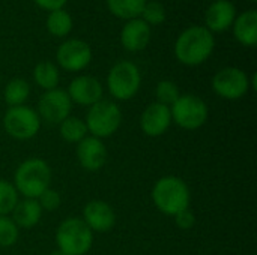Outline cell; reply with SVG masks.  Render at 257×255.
Returning <instances> with one entry per match:
<instances>
[{
    "label": "cell",
    "mask_w": 257,
    "mask_h": 255,
    "mask_svg": "<svg viewBox=\"0 0 257 255\" xmlns=\"http://www.w3.org/2000/svg\"><path fill=\"white\" fill-rule=\"evenodd\" d=\"M151 198L158 212L167 216H175L181 210L190 209L191 191L182 177L169 174L160 177L154 183Z\"/></svg>",
    "instance_id": "6da1fadb"
},
{
    "label": "cell",
    "mask_w": 257,
    "mask_h": 255,
    "mask_svg": "<svg viewBox=\"0 0 257 255\" xmlns=\"http://www.w3.org/2000/svg\"><path fill=\"white\" fill-rule=\"evenodd\" d=\"M215 47L212 32L203 26H193L185 29L176 39L175 56L187 66L202 65L209 59Z\"/></svg>",
    "instance_id": "7a4b0ae2"
},
{
    "label": "cell",
    "mask_w": 257,
    "mask_h": 255,
    "mask_svg": "<svg viewBox=\"0 0 257 255\" xmlns=\"http://www.w3.org/2000/svg\"><path fill=\"white\" fill-rule=\"evenodd\" d=\"M53 171L47 161L41 158H27L14 173V186L18 195L36 200L45 189L50 188Z\"/></svg>",
    "instance_id": "3957f363"
},
{
    "label": "cell",
    "mask_w": 257,
    "mask_h": 255,
    "mask_svg": "<svg viewBox=\"0 0 257 255\" xmlns=\"http://www.w3.org/2000/svg\"><path fill=\"white\" fill-rule=\"evenodd\" d=\"M57 249L65 255H86L93 245V233L81 218L63 219L54 234Z\"/></svg>",
    "instance_id": "277c9868"
},
{
    "label": "cell",
    "mask_w": 257,
    "mask_h": 255,
    "mask_svg": "<svg viewBox=\"0 0 257 255\" xmlns=\"http://www.w3.org/2000/svg\"><path fill=\"white\" fill-rule=\"evenodd\" d=\"M123 120L120 107L110 99H101L99 102L89 107L84 123L87 132L99 140L114 135Z\"/></svg>",
    "instance_id": "5b68a950"
},
{
    "label": "cell",
    "mask_w": 257,
    "mask_h": 255,
    "mask_svg": "<svg viewBox=\"0 0 257 255\" xmlns=\"http://www.w3.org/2000/svg\"><path fill=\"white\" fill-rule=\"evenodd\" d=\"M172 123L185 131H196L205 126L209 119L208 104L197 95H181L170 105Z\"/></svg>",
    "instance_id": "8992f818"
},
{
    "label": "cell",
    "mask_w": 257,
    "mask_h": 255,
    "mask_svg": "<svg viewBox=\"0 0 257 255\" xmlns=\"http://www.w3.org/2000/svg\"><path fill=\"white\" fill-rule=\"evenodd\" d=\"M142 86V74L136 63L120 60L111 66L107 75V89L116 101H130Z\"/></svg>",
    "instance_id": "52a82bcc"
},
{
    "label": "cell",
    "mask_w": 257,
    "mask_h": 255,
    "mask_svg": "<svg viewBox=\"0 0 257 255\" xmlns=\"http://www.w3.org/2000/svg\"><path fill=\"white\" fill-rule=\"evenodd\" d=\"M3 129L11 138L17 141H27L38 135L41 129V119L32 107H9L3 116Z\"/></svg>",
    "instance_id": "ba28073f"
},
{
    "label": "cell",
    "mask_w": 257,
    "mask_h": 255,
    "mask_svg": "<svg viewBox=\"0 0 257 255\" xmlns=\"http://www.w3.org/2000/svg\"><path fill=\"white\" fill-rule=\"evenodd\" d=\"M250 89V77L239 68H223L212 78V90L215 95L227 101H238L244 98Z\"/></svg>",
    "instance_id": "9c48e42d"
},
{
    "label": "cell",
    "mask_w": 257,
    "mask_h": 255,
    "mask_svg": "<svg viewBox=\"0 0 257 255\" xmlns=\"http://www.w3.org/2000/svg\"><path fill=\"white\" fill-rule=\"evenodd\" d=\"M72 102L63 89H53L47 90L41 95L38 101L36 113L41 120L50 125H60L66 117L71 116Z\"/></svg>",
    "instance_id": "30bf717a"
},
{
    "label": "cell",
    "mask_w": 257,
    "mask_h": 255,
    "mask_svg": "<svg viewBox=\"0 0 257 255\" xmlns=\"http://www.w3.org/2000/svg\"><path fill=\"white\" fill-rule=\"evenodd\" d=\"M57 63L69 72H78L89 66L92 60V50L87 42L81 39H68L57 48Z\"/></svg>",
    "instance_id": "8fae6325"
},
{
    "label": "cell",
    "mask_w": 257,
    "mask_h": 255,
    "mask_svg": "<svg viewBox=\"0 0 257 255\" xmlns=\"http://www.w3.org/2000/svg\"><path fill=\"white\" fill-rule=\"evenodd\" d=\"M75 156L80 167L89 173H96L104 168L108 159V150L102 140L87 135L83 138L75 149Z\"/></svg>",
    "instance_id": "7c38bea8"
},
{
    "label": "cell",
    "mask_w": 257,
    "mask_h": 255,
    "mask_svg": "<svg viewBox=\"0 0 257 255\" xmlns=\"http://www.w3.org/2000/svg\"><path fill=\"white\" fill-rule=\"evenodd\" d=\"M140 129L149 138H158L164 135L172 126L170 107L160 102L149 104L140 116Z\"/></svg>",
    "instance_id": "4fadbf2b"
},
{
    "label": "cell",
    "mask_w": 257,
    "mask_h": 255,
    "mask_svg": "<svg viewBox=\"0 0 257 255\" xmlns=\"http://www.w3.org/2000/svg\"><path fill=\"white\" fill-rule=\"evenodd\" d=\"M66 93L72 104L81 107H92L93 104L102 99L104 89L98 78L92 75H78L69 83Z\"/></svg>",
    "instance_id": "5bb4252c"
},
{
    "label": "cell",
    "mask_w": 257,
    "mask_h": 255,
    "mask_svg": "<svg viewBox=\"0 0 257 255\" xmlns=\"http://www.w3.org/2000/svg\"><path fill=\"white\" fill-rule=\"evenodd\" d=\"M81 219L92 233H108L116 225V213L104 200H90L86 203Z\"/></svg>",
    "instance_id": "9a60e30c"
},
{
    "label": "cell",
    "mask_w": 257,
    "mask_h": 255,
    "mask_svg": "<svg viewBox=\"0 0 257 255\" xmlns=\"http://www.w3.org/2000/svg\"><path fill=\"white\" fill-rule=\"evenodd\" d=\"M149 41L151 26L140 18L130 20L120 32V42L128 51H142L148 47Z\"/></svg>",
    "instance_id": "2e32d148"
},
{
    "label": "cell",
    "mask_w": 257,
    "mask_h": 255,
    "mask_svg": "<svg viewBox=\"0 0 257 255\" xmlns=\"http://www.w3.org/2000/svg\"><path fill=\"white\" fill-rule=\"evenodd\" d=\"M236 9L229 0H215L206 11V29L209 32H224L235 21Z\"/></svg>",
    "instance_id": "e0dca14e"
},
{
    "label": "cell",
    "mask_w": 257,
    "mask_h": 255,
    "mask_svg": "<svg viewBox=\"0 0 257 255\" xmlns=\"http://www.w3.org/2000/svg\"><path fill=\"white\" fill-rule=\"evenodd\" d=\"M11 218L17 224L18 228L30 230L39 224V221L42 218V209H41L38 200L23 198L17 203L15 209L11 213Z\"/></svg>",
    "instance_id": "ac0fdd59"
},
{
    "label": "cell",
    "mask_w": 257,
    "mask_h": 255,
    "mask_svg": "<svg viewBox=\"0 0 257 255\" xmlns=\"http://www.w3.org/2000/svg\"><path fill=\"white\" fill-rule=\"evenodd\" d=\"M235 38L245 47L257 44V12L254 9L245 11L233 21Z\"/></svg>",
    "instance_id": "d6986e66"
},
{
    "label": "cell",
    "mask_w": 257,
    "mask_h": 255,
    "mask_svg": "<svg viewBox=\"0 0 257 255\" xmlns=\"http://www.w3.org/2000/svg\"><path fill=\"white\" fill-rule=\"evenodd\" d=\"M33 80L41 89H44L47 92V90H53L59 86L60 74H59V69L54 63L45 60V62H39L35 66Z\"/></svg>",
    "instance_id": "ffe728a7"
},
{
    "label": "cell",
    "mask_w": 257,
    "mask_h": 255,
    "mask_svg": "<svg viewBox=\"0 0 257 255\" xmlns=\"http://www.w3.org/2000/svg\"><path fill=\"white\" fill-rule=\"evenodd\" d=\"M59 134H60V138L65 140L66 143L78 144L83 138L87 137L89 132H87L84 120L75 116H69L59 125Z\"/></svg>",
    "instance_id": "44dd1931"
},
{
    "label": "cell",
    "mask_w": 257,
    "mask_h": 255,
    "mask_svg": "<svg viewBox=\"0 0 257 255\" xmlns=\"http://www.w3.org/2000/svg\"><path fill=\"white\" fill-rule=\"evenodd\" d=\"M29 95H30V86L24 78H12L11 81H8L3 90L5 102L9 107L24 105Z\"/></svg>",
    "instance_id": "7402d4cb"
},
{
    "label": "cell",
    "mask_w": 257,
    "mask_h": 255,
    "mask_svg": "<svg viewBox=\"0 0 257 255\" xmlns=\"http://www.w3.org/2000/svg\"><path fill=\"white\" fill-rule=\"evenodd\" d=\"M148 0H107V6L111 14H114L119 18L125 20H134L142 15V11L145 8Z\"/></svg>",
    "instance_id": "603a6c76"
},
{
    "label": "cell",
    "mask_w": 257,
    "mask_h": 255,
    "mask_svg": "<svg viewBox=\"0 0 257 255\" xmlns=\"http://www.w3.org/2000/svg\"><path fill=\"white\" fill-rule=\"evenodd\" d=\"M47 29L53 36L63 38L72 29V18L63 9L53 11V12H50L48 18H47Z\"/></svg>",
    "instance_id": "cb8c5ba5"
},
{
    "label": "cell",
    "mask_w": 257,
    "mask_h": 255,
    "mask_svg": "<svg viewBox=\"0 0 257 255\" xmlns=\"http://www.w3.org/2000/svg\"><path fill=\"white\" fill-rule=\"evenodd\" d=\"M20 201V195L12 182L0 179V216H9Z\"/></svg>",
    "instance_id": "d4e9b609"
},
{
    "label": "cell",
    "mask_w": 257,
    "mask_h": 255,
    "mask_svg": "<svg viewBox=\"0 0 257 255\" xmlns=\"http://www.w3.org/2000/svg\"><path fill=\"white\" fill-rule=\"evenodd\" d=\"M20 239V228L11 216H0V248H11Z\"/></svg>",
    "instance_id": "484cf974"
},
{
    "label": "cell",
    "mask_w": 257,
    "mask_h": 255,
    "mask_svg": "<svg viewBox=\"0 0 257 255\" xmlns=\"http://www.w3.org/2000/svg\"><path fill=\"white\" fill-rule=\"evenodd\" d=\"M179 96H181L179 87L170 80H163L155 87V98H157L155 102H160L163 105L170 107Z\"/></svg>",
    "instance_id": "4316f807"
},
{
    "label": "cell",
    "mask_w": 257,
    "mask_h": 255,
    "mask_svg": "<svg viewBox=\"0 0 257 255\" xmlns=\"http://www.w3.org/2000/svg\"><path fill=\"white\" fill-rule=\"evenodd\" d=\"M143 21L151 24H161L166 20V9L160 2H146L142 11Z\"/></svg>",
    "instance_id": "83f0119b"
},
{
    "label": "cell",
    "mask_w": 257,
    "mask_h": 255,
    "mask_svg": "<svg viewBox=\"0 0 257 255\" xmlns=\"http://www.w3.org/2000/svg\"><path fill=\"white\" fill-rule=\"evenodd\" d=\"M38 203L42 209V212H54L60 207L62 204V197H60V192L57 189H53V188H48L45 189L38 198Z\"/></svg>",
    "instance_id": "f1b7e54d"
},
{
    "label": "cell",
    "mask_w": 257,
    "mask_h": 255,
    "mask_svg": "<svg viewBox=\"0 0 257 255\" xmlns=\"http://www.w3.org/2000/svg\"><path fill=\"white\" fill-rule=\"evenodd\" d=\"M173 218H175V224H176V227H178V228H181V230L188 231V230L194 228V225H196V215H194L190 209L181 210V212H179V213H176Z\"/></svg>",
    "instance_id": "f546056e"
},
{
    "label": "cell",
    "mask_w": 257,
    "mask_h": 255,
    "mask_svg": "<svg viewBox=\"0 0 257 255\" xmlns=\"http://www.w3.org/2000/svg\"><path fill=\"white\" fill-rule=\"evenodd\" d=\"M38 6H41L42 9H47L50 12L62 9L66 3V0H35Z\"/></svg>",
    "instance_id": "4dcf8cb0"
},
{
    "label": "cell",
    "mask_w": 257,
    "mask_h": 255,
    "mask_svg": "<svg viewBox=\"0 0 257 255\" xmlns=\"http://www.w3.org/2000/svg\"><path fill=\"white\" fill-rule=\"evenodd\" d=\"M48 255H65V254H63V252H60L59 249H54V251H51Z\"/></svg>",
    "instance_id": "1f68e13d"
},
{
    "label": "cell",
    "mask_w": 257,
    "mask_h": 255,
    "mask_svg": "<svg viewBox=\"0 0 257 255\" xmlns=\"http://www.w3.org/2000/svg\"><path fill=\"white\" fill-rule=\"evenodd\" d=\"M253 2H256V0H253Z\"/></svg>",
    "instance_id": "d6a6232c"
},
{
    "label": "cell",
    "mask_w": 257,
    "mask_h": 255,
    "mask_svg": "<svg viewBox=\"0 0 257 255\" xmlns=\"http://www.w3.org/2000/svg\"><path fill=\"white\" fill-rule=\"evenodd\" d=\"M0 80H2V78H0Z\"/></svg>",
    "instance_id": "836d02e7"
}]
</instances>
